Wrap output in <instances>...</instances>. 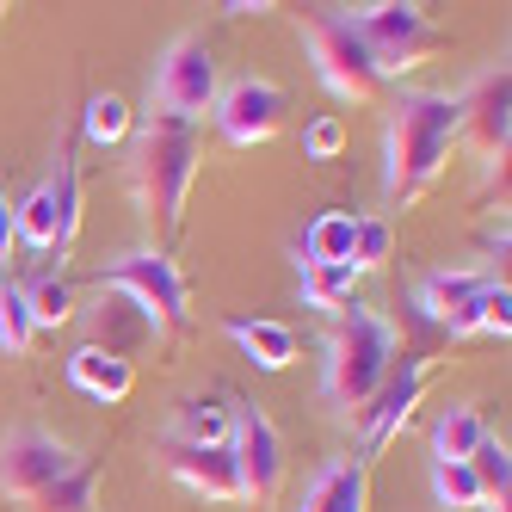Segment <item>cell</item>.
I'll return each instance as SVG.
<instances>
[{
    "instance_id": "obj_1",
    "label": "cell",
    "mask_w": 512,
    "mask_h": 512,
    "mask_svg": "<svg viewBox=\"0 0 512 512\" xmlns=\"http://www.w3.org/2000/svg\"><path fill=\"white\" fill-rule=\"evenodd\" d=\"M451 149H457V93H432V87L395 93L383 124V198L395 210L426 198L438 173L451 167Z\"/></svg>"
},
{
    "instance_id": "obj_2",
    "label": "cell",
    "mask_w": 512,
    "mask_h": 512,
    "mask_svg": "<svg viewBox=\"0 0 512 512\" xmlns=\"http://www.w3.org/2000/svg\"><path fill=\"white\" fill-rule=\"evenodd\" d=\"M124 179H130V198H136V216L155 241L149 247H167L179 235V216H186V192L198 179V124H173V118H149L130 142V161H124Z\"/></svg>"
},
{
    "instance_id": "obj_3",
    "label": "cell",
    "mask_w": 512,
    "mask_h": 512,
    "mask_svg": "<svg viewBox=\"0 0 512 512\" xmlns=\"http://www.w3.org/2000/svg\"><path fill=\"white\" fill-rule=\"evenodd\" d=\"M395 321L377 315V309H364L352 303L340 321H334V334H327V358H321V401L327 408H340V414H358L364 401L377 395V383L389 377V364H395Z\"/></svg>"
},
{
    "instance_id": "obj_4",
    "label": "cell",
    "mask_w": 512,
    "mask_h": 512,
    "mask_svg": "<svg viewBox=\"0 0 512 512\" xmlns=\"http://www.w3.org/2000/svg\"><path fill=\"white\" fill-rule=\"evenodd\" d=\"M297 38H303V50L315 62L321 87L334 93L340 105H371V99H383L389 81H383L377 56L364 50L358 25H352V7H315V13H303Z\"/></svg>"
},
{
    "instance_id": "obj_5",
    "label": "cell",
    "mask_w": 512,
    "mask_h": 512,
    "mask_svg": "<svg viewBox=\"0 0 512 512\" xmlns=\"http://www.w3.org/2000/svg\"><path fill=\"white\" fill-rule=\"evenodd\" d=\"M99 284L105 290H124V297L155 321V334H186L192 327V290H186V272L167 247H130L118 260L99 266Z\"/></svg>"
},
{
    "instance_id": "obj_6",
    "label": "cell",
    "mask_w": 512,
    "mask_h": 512,
    "mask_svg": "<svg viewBox=\"0 0 512 512\" xmlns=\"http://www.w3.org/2000/svg\"><path fill=\"white\" fill-rule=\"evenodd\" d=\"M216 93H223V81H216V56L210 44L198 38V31H179V38L155 56V75H149V118H173V124H198Z\"/></svg>"
},
{
    "instance_id": "obj_7",
    "label": "cell",
    "mask_w": 512,
    "mask_h": 512,
    "mask_svg": "<svg viewBox=\"0 0 512 512\" xmlns=\"http://www.w3.org/2000/svg\"><path fill=\"white\" fill-rule=\"evenodd\" d=\"M457 142H469L482 161L488 186L506 173V149H512V68L488 62L463 93H457Z\"/></svg>"
},
{
    "instance_id": "obj_8",
    "label": "cell",
    "mask_w": 512,
    "mask_h": 512,
    "mask_svg": "<svg viewBox=\"0 0 512 512\" xmlns=\"http://www.w3.org/2000/svg\"><path fill=\"white\" fill-rule=\"evenodd\" d=\"M352 25L364 50L377 56L383 81L389 75H408V68H420V56H432L438 44V25L426 19V7H414V0H377V7H352Z\"/></svg>"
},
{
    "instance_id": "obj_9",
    "label": "cell",
    "mask_w": 512,
    "mask_h": 512,
    "mask_svg": "<svg viewBox=\"0 0 512 512\" xmlns=\"http://www.w3.org/2000/svg\"><path fill=\"white\" fill-rule=\"evenodd\" d=\"M75 463H81V451L68 445V438H56L50 426H7L0 432V494L13 506L56 488Z\"/></svg>"
},
{
    "instance_id": "obj_10",
    "label": "cell",
    "mask_w": 512,
    "mask_h": 512,
    "mask_svg": "<svg viewBox=\"0 0 512 512\" xmlns=\"http://www.w3.org/2000/svg\"><path fill=\"white\" fill-rule=\"evenodd\" d=\"M432 371H438L432 352H414V358H395V364H389V377L377 383V395L352 414V420H358V438H364V457H377L383 445H395V432L414 420V408H420Z\"/></svg>"
},
{
    "instance_id": "obj_11",
    "label": "cell",
    "mask_w": 512,
    "mask_h": 512,
    "mask_svg": "<svg viewBox=\"0 0 512 512\" xmlns=\"http://www.w3.org/2000/svg\"><path fill=\"white\" fill-rule=\"evenodd\" d=\"M229 463H235L241 500H253V506H272L278 500V488H284V432L272 426L266 408H235Z\"/></svg>"
},
{
    "instance_id": "obj_12",
    "label": "cell",
    "mask_w": 512,
    "mask_h": 512,
    "mask_svg": "<svg viewBox=\"0 0 512 512\" xmlns=\"http://www.w3.org/2000/svg\"><path fill=\"white\" fill-rule=\"evenodd\" d=\"M210 118H216V130H223V142H235V149H260V142H272V136L284 130L290 93H284L278 81L247 75V81H229L223 93H216Z\"/></svg>"
},
{
    "instance_id": "obj_13",
    "label": "cell",
    "mask_w": 512,
    "mask_h": 512,
    "mask_svg": "<svg viewBox=\"0 0 512 512\" xmlns=\"http://www.w3.org/2000/svg\"><path fill=\"white\" fill-rule=\"evenodd\" d=\"M494 278H500L494 266H438V272H426L414 284V309L426 321H438L451 340H469V309Z\"/></svg>"
},
{
    "instance_id": "obj_14",
    "label": "cell",
    "mask_w": 512,
    "mask_h": 512,
    "mask_svg": "<svg viewBox=\"0 0 512 512\" xmlns=\"http://www.w3.org/2000/svg\"><path fill=\"white\" fill-rule=\"evenodd\" d=\"M81 321H87V340H81V346L118 352V358H130L142 340H161V334H155V321L142 315V309L124 297V290H105V284H99V297L81 309Z\"/></svg>"
},
{
    "instance_id": "obj_15",
    "label": "cell",
    "mask_w": 512,
    "mask_h": 512,
    "mask_svg": "<svg viewBox=\"0 0 512 512\" xmlns=\"http://www.w3.org/2000/svg\"><path fill=\"white\" fill-rule=\"evenodd\" d=\"M161 469L179 488H192L198 500H241L229 451H204V445H173V438H161Z\"/></svg>"
},
{
    "instance_id": "obj_16",
    "label": "cell",
    "mask_w": 512,
    "mask_h": 512,
    "mask_svg": "<svg viewBox=\"0 0 512 512\" xmlns=\"http://www.w3.org/2000/svg\"><path fill=\"white\" fill-rule=\"evenodd\" d=\"M297 512H371V463L364 457H334L315 469V482L303 488Z\"/></svg>"
},
{
    "instance_id": "obj_17",
    "label": "cell",
    "mask_w": 512,
    "mask_h": 512,
    "mask_svg": "<svg viewBox=\"0 0 512 512\" xmlns=\"http://www.w3.org/2000/svg\"><path fill=\"white\" fill-rule=\"evenodd\" d=\"M68 383H75L87 401H99V408H118V401L136 389V358L99 352V346H75L68 352Z\"/></svg>"
},
{
    "instance_id": "obj_18",
    "label": "cell",
    "mask_w": 512,
    "mask_h": 512,
    "mask_svg": "<svg viewBox=\"0 0 512 512\" xmlns=\"http://www.w3.org/2000/svg\"><path fill=\"white\" fill-rule=\"evenodd\" d=\"M229 432H235V408L223 395H186L167 426L173 445H204V451H229Z\"/></svg>"
},
{
    "instance_id": "obj_19",
    "label": "cell",
    "mask_w": 512,
    "mask_h": 512,
    "mask_svg": "<svg viewBox=\"0 0 512 512\" xmlns=\"http://www.w3.org/2000/svg\"><path fill=\"white\" fill-rule=\"evenodd\" d=\"M482 438H488L482 408H475V401H451V408H438V420H432V463H469Z\"/></svg>"
},
{
    "instance_id": "obj_20",
    "label": "cell",
    "mask_w": 512,
    "mask_h": 512,
    "mask_svg": "<svg viewBox=\"0 0 512 512\" xmlns=\"http://www.w3.org/2000/svg\"><path fill=\"white\" fill-rule=\"evenodd\" d=\"M229 340L260 364V371H290V364H297V334H290L284 321H260V315H235L229 321Z\"/></svg>"
},
{
    "instance_id": "obj_21",
    "label": "cell",
    "mask_w": 512,
    "mask_h": 512,
    "mask_svg": "<svg viewBox=\"0 0 512 512\" xmlns=\"http://www.w3.org/2000/svg\"><path fill=\"white\" fill-rule=\"evenodd\" d=\"M352 235H358L352 210H321L303 229V260L297 266H352Z\"/></svg>"
},
{
    "instance_id": "obj_22",
    "label": "cell",
    "mask_w": 512,
    "mask_h": 512,
    "mask_svg": "<svg viewBox=\"0 0 512 512\" xmlns=\"http://www.w3.org/2000/svg\"><path fill=\"white\" fill-rule=\"evenodd\" d=\"M93 488H99V463L81 457L56 488H44L38 500H25V506H13V512H93Z\"/></svg>"
},
{
    "instance_id": "obj_23",
    "label": "cell",
    "mask_w": 512,
    "mask_h": 512,
    "mask_svg": "<svg viewBox=\"0 0 512 512\" xmlns=\"http://www.w3.org/2000/svg\"><path fill=\"white\" fill-rule=\"evenodd\" d=\"M31 340H38V321H31V303H25V284H0V358H25Z\"/></svg>"
},
{
    "instance_id": "obj_24",
    "label": "cell",
    "mask_w": 512,
    "mask_h": 512,
    "mask_svg": "<svg viewBox=\"0 0 512 512\" xmlns=\"http://www.w3.org/2000/svg\"><path fill=\"white\" fill-rule=\"evenodd\" d=\"M352 284H358L352 266H303V278H297L303 309H327V315L352 303Z\"/></svg>"
},
{
    "instance_id": "obj_25",
    "label": "cell",
    "mask_w": 512,
    "mask_h": 512,
    "mask_svg": "<svg viewBox=\"0 0 512 512\" xmlns=\"http://www.w3.org/2000/svg\"><path fill=\"white\" fill-rule=\"evenodd\" d=\"M81 136L93 142V149H112V142L130 136V105L118 93H93L87 112H81Z\"/></svg>"
},
{
    "instance_id": "obj_26",
    "label": "cell",
    "mask_w": 512,
    "mask_h": 512,
    "mask_svg": "<svg viewBox=\"0 0 512 512\" xmlns=\"http://www.w3.org/2000/svg\"><path fill=\"white\" fill-rule=\"evenodd\" d=\"M25 303H31V321L38 327H68L75 321V290H68L56 272H44L38 284H25Z\"/></svg>"
},
{
    "instance_id": "obj_27",
    "label": "cell",
    "mask_w": 512,
    "mask_h": 512,
    "mask_svg": "<svg viewBox=\"0 0 512 512\" xmlns=\"http://www.w3.org/2000/svg\"><path fill=\"white\" fill-rule=\"evenodd\" d=\"M432 494H438L445 512H475L482 506V488H475L469 463H432Z\"/></svg>"
},
{
    "instance_id": "obj_28",
    "label": "cell",
    "mask_w": 512,
    "mask_h": 512,
    "mask_svg": "<svg viewBox=\"0 0 512 512\" xmlns=\"http://www.w3.org/2000/svg\"><path fill=\"white\" fill-rule=\"evenodd\" d=\"M469 334H494V340L512 334V290H506V278H494L482 297H475V309H469Z\"/></svg>"
},
{
    "instance_id": "obj_29",
    "label": "cell",
    "mask_w": 512,
    "mask_h": 512,
    "mask_svg": "<svg viewBox=\"0 0 512 512\" xmlns=\"http://www.w3.org/2000/svg\"><path fill=\"white\" fill-rule=\"evenodd\" d=\"M395 253V229L383 216H358V235H352V272H377Z\"/></svg>"
},
{
    "instance_id": "obj_30",
    "label": "cell",
    "mask_w": 512,
    "mask_h": 512,
    "mask_svg": "<svg viewBox=\"0 0 512 512\" xmlns=\"http://www.w3.org/2000/svg\"><path fill=\"white\" fill-rule=\"evenodd\" d=\"M340 149H346V118H315L309 130H303V155L309 161H340Z\"/></svg>"
},
{
    "instance_id": "obj_31",
    "label": "cell",
    "mask_w": 512,
    "mask_h": 512,
    "mask_svg": "<svg viewBox=\"0 0 512 512\" xmlns=\"http://www.w3.org/2000/svg\"><path fill=\"white\" fill-rule=\"evenodd\" d=\"M13 247H19V229H13V204H7V192H0V272H7Z\"/></svg>"
}]
</instances>
